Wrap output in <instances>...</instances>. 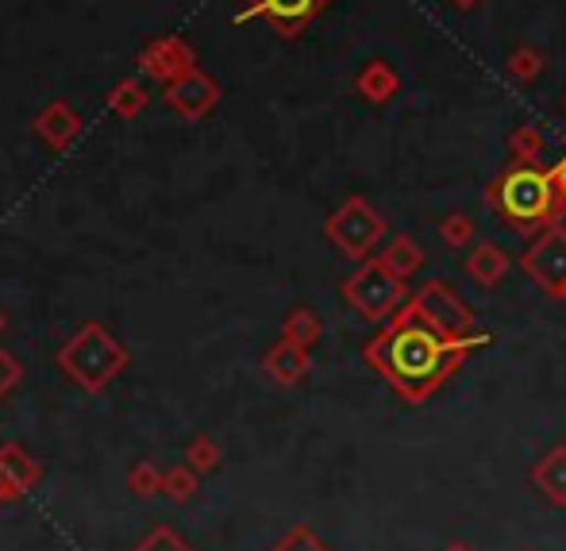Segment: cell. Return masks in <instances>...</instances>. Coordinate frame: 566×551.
I'll return each mask as SVG.
<instances>
[{
  "label": "cell",
  "mask_w": 566,
  "mask_h": 551,
  "mask_svg": "<svg viewBox=\"0 0 566 551\" xmlns=\"http://www.w3.org/2000/svg\"><path fill=\"white\" fill-rule=\"evenodd\" d=\"M474 340H455L444 336L436 325L420 317L408 305L382 336L366 343V363H371L393 390H401L408 401L431 393L455 367H459L462 351Z\"/></svg>",
  "instance_id": "cell-1"
},
{
  "label": "cell",
  "mask_w": 566,
  "mask_h": 551,
  "mask_svg": "<svg viewBox=\"0 0 566 551\" xmlns=\"http://www.w3.org/2000/svg\"><path fill=\"white\" fill-rule=\"evenodd\" d=\"M490 204L498 216L516 232H547L559 224L563 216V197L552 182V170L544 167H509L490 186Z\"/></svg>",
  "instance_id": "cell-2"
},
{
  "label": "cell",
  "mask_w": 566,
  "mask_h": 551,
  "mask_svg": "<svg viewBox=\"0 0 566 551\" xmlns=\"http://www.w3.org/2000/svg\"><path fill=\"white\" fill-rule=\"evenodd\" d=\"M131 356L105 325L89 320L82 325L58 351V370L70 378L74 385H82L85 393H100L116 382V378L128 370Z\"/></svg>",
  "instance_id": "cell-3"
},
{
  "label": "cell",
  "mask_w": 566,
  "mask_h": 551,
  "mask_svg": "<svg viewBox=\"0 0 566 551\" xmlns=\"http://www.w3.org/2000/svg\"><path fill=\"white\" fill-rule=\"evenodd\" d=\"M324 232L348 258L366 263V258L374 255L377 243L385 240V220L366 197H351V201H343L340 209L328 216Z\"/></svg>",
  "instance_id": "cell-4"
},
{
  "label": "cell",
  "mask_w": 566,
  "mask_h": 551,
  "mask_svg": "<svg viewBox=\"0 0 566 551\" xmlns=\"http://www.w3.org/2000/svg\"><path fill=\"white\" fill-rule=\"evenodd\" d=\"M343 297L363 320H385L401 305V278L382 263V258H366L348 282H343Z\"/></svg>",
  "instance_id": "cell-5"
},
{
  "label": "cell",
  "mask_w": 566,
  "mask_h": 551,
  "mask_svg": "<svg viewBox=\"0 0 566 551\" xmlns=\"http://www.w3.org/2000/svg\"><path fill=\"white\" fill-rule=\"evenodd\" d=\"M521 266L540 289H547V294H555V297H566V227L552 224L547 232H540L536 243L524 251Z\"/></svg>",
  "instance_id": "cell-6"
},
{
  "label": "cell",
  "mask_w": 566,
  "mask_h": 551,
  "mask_svg": "<svg viewBox=\"0 0 566 551\" xmlns=\"http://www.w3.org/2000/svg\"><path fill=\"white\" fill-rule=\"evenodd\" d=\"M332 0H243L235 23L266 20L281 39H297Z\"/></svg>",
  "instance_id": "cell-7"
},
{
  "label": "cell",
  "mask_w": 566,
  "mask_h": 551,
  "mask_svg": "<svg viewBox=\"0 0 566 551\" xmlns=\"http://www.w3.org/2000/svg\"><path fill=\"white\" fill-rule=\"evenodd\" d=\"M220 97H224L220 82L212 74H204V70H189V74H182L178 82H170L167 89H162L167 108L178 113V120H185V124L204 120V116L220 105Z\"/></svg>",
  "instance_id": "cell-8"
},
{
  "label": "cell",
  "mask_w": 566,
  "mask_h": 551,
  "mask_svg": "<svg viewBox=\"0 0 566 551\" xmlns=\"http://www.w3.org/2000/svg\"><path fill=\"white\" fill-rule=\"evenodd\" d=\"M413 309L420 312L428 325H436L444 336H455V340H467L470 325H474L467 305H462L447 286H439V282H428V286L413 297Z\"/></svg>",
  "instance_id": "cell-9"
},
{
  "label": "cell",
  "mask_w": 566,
  "mask_h": 551,
  "mask_svg": "<svg viewBox=\"0 0 566 551\" xmlns=\"http://www.w3.org/2000/svg\"><path fill=\"white\" fill-rule=\"evenodd\" d=\"M139 70H143L151 82L170 85L182 74H189V70H196V51L182 35H162L139 51Z\"/></svg>",
  "instance_id": "cell-10"
},
{
  "label": "cell",
  "mask_w": 566,
  "mask_h": 551,
  "mask_svg": "<svg viewBox=\"0 0 566 551\" xmlns=\"http://www.w3.org/2000/svg\"><path fill=\"white\" fill-rule=\"evenodd\" d=\"M39 478H43V470L20 444L0 447V501H15L20 494L35 490Z\"/></svg>",
  "instance_id": "cell-11"
},
{
  "label": "cell",
  "mask_w": 566,
  "mask_h": 551,
  "mask_svg": "<svg viewBox=\"0 0 566 551\" xmlns=\"http://www.w3.org/2000/svg\"><path fill=\"white\" fill-rule=\"evenodd\" d=\"M31 128H35V136L43 139L51 151H66L77 131H82V116H77L66 100H51V105L31 120Z\"/></svg>",
  "instance_id": "cell-12"
},
{
  "label": "cell",
  "mask_w": 566,
  "mask_h": 551,
  "mask_svg": "<svg viewBox=\"0 0 566 551\" xmlns=\"http://www.w3.org/2000/svg\"><path fill=\"white\" fill-rule=\"evenodd\" d=\"M355 93L366 100V105H374V108H382V105H389L393 97H397V89H401V74L389 66L385 59H366L363 62V70L355 74Z\"/></svg>",
  "instance_id": "cell-13"
},
{
  "label": "cell",
  "mask_w": 566,
  "mask_h": 551,
  "mask_svg": "<svg viewBox=\"0 0 566 551\" xmlns=\"http://www.w3.org/2000/svg\"><path fill=\"white\" fill-rule=\"evenodd\" d=\"M263 367L278 385H297L305 378V370H309V348H301V343H293V340H281L266 351Z\"/></svg>",
  "instance_id": "cell-14"
},
{
  "label": "cell",
  "mask_w": 566,
  "mask_h": 551,
  "mask_svg": "<svg viewBox=\"0 0 566 551\" xmlns=\"http://www.w3.org/2000/svg\"><path fill=\"white\" fill-rule=\"evenodd\" d=\"M505 271H509V258L498 243H478V247L470 251L467 274L478 282V286H498V282L505 278Z\"/></svg>",
  "instance_id": "cell-15"
},
{
  "label": "cell",
  "mask_w": 566,
  "mask_h": 551,
  "mask_svg": "<svg viewBox=\"0 0 566 551\" xmlns=\"http://www.w3.org/2000/svg\"><path fill=\"white\" fill-rule=\"evenodd\" d=\"M509 159H513V167H540L547 155V144L544 136H540V128H532V124H516L513 131H509Z\"/></svg>",
  "instance_id": "cell-16"
},
{
  "label": "cell",
  "mask_w": 566,
  "mask_h": 551,
  "mask_svg": "<svg viewBox=\"0 0 566 551\" xmlns=\"http://www.w3.org/2000/svg\"><path fill=\"white\" fill-rule=\"evenodd\" d=\"M544 70H547L544 51H540V46H532V43L513 46V51H509V59H505V77H509V82H516V85L540 82V77H544Z\"/></svg>",
  "instance_id": "cell-17"
},
{
  "label": "cell",
  "mask_w": 566,
  "mask_h": 551,
  "mask_svg": "<svg viewBox=\"0 0 566 551\" xmlns=\"http://www.w3.org/2000/svg\"><path fill=\"white\" fill-rule=\"evenodd\" d=\"M108 108H113L120 120H136L147 108V85L139 77H124L108 89Z\"/></svg>",
  "instance_id": "cell-18"
},
{
  "label": "cell",
  "mask_w": 566,
  "mask_h": 551,
  "mask_svg": "<svg viewBox=\"0 0 566 551\" xmlns=\"http://www.w3.org/2000/svg\"><path fill=\"white\" fill-rule=\"evenodd\" d=\"M382 263L389 266L397 278H408V274H416L424 266V251L416 247V240H408V235H393V243L382 251Z\"/></svg>",
  "instance_id": "cell-19"
},
{
  "label": "cell",
  "mask_w": 566,
  "mask_h": 551,
  "mask_svg": "<svg viewBox=\"0 0 566 551\" xmlns=\"http://www.w3.org/2000/svg\"><path fill=\"white\" fill-rule=\"evenodd\" d=\"M281 340H293V343H301V348H312V343L320 340V320H317V312L312 309H293L286 317V325H281Z\"/></svg>",
  "instance_id": "cell-20"
},
{
  "label": "cell",
  "mask_w": 566,
  "mask_h": 551,
  "mask_svg": "<svg viewBox=\"0 0 566 551\" xmlns=\"http://www.w3.org/2000/svg\"><path fill=\"white\" fill-rule=\"evenodd\" d=\"M162 483H167V475H162L154 463H136V467L128 470V490L136 494V498H159L162 494Z\"/></svg>",
  "instance_id": "cell-21"
},
{
  "label": "cell",
  "mask_w": 566,
  "mask_h": 551,
  "mask_svg": "<svg viewBox=\"0 0 566 551\" xmlns=\"http://www.w3.org/2000/svg\"><path fill=\"white\" fill-rule=\"evenodd\" d=\"M162 494L170 501H189L196 494V470L189 463H178L174 470H167V483H162Z\"/></svg>",
  "instance_id": "cell-22"
},
{
  "label": "cell",
  "mask_w": 566,
  "mask_h": 551,
  "mask_svg": "<svg viewBox=\"0 0 566 551\" xmlns=\"http://www.w3.org/2000/svg\"><path fill=\"white\" fill-rule=\"evenodd\" d=\"M439 235H444V243H451V247H467V243L474 240V220H470L467 212H447L444 224H439Z\"/></svg>",
  "instance_id": "cell-23"
},
{
  "label": "cell",
  "mask_w": 566,
  "mask_h": 551,
  "mask_svg": "<svg viewBox=\"0 0 566 551\" xmlns=\"http://www.w3.org/2000/svg\"><path fill=\"white\" fill-rule=\"evenodd\" d=\"M185 463L196 470V475H204V470H212L220 463V447L212 444L209 436H196L193 444L185 447Z\"/></svg>",
  "instance_id": "cell-24"
},
{
  "label": "cell",
  "mask_w": 566,
  "mask_h": 551,
  "mask_svg": "<svg viewBox=\"0 0 566 551\" xmlns=\"http://www.w3.org/2000/svg\"><path fill=\"white\" fill-rule=\"evenodd\" d=\"M131 551H193L185 544L178 532H170V529H154V532H147V540H139Z\"/></svg>",
  "instance_id": "cell-25"
},
{
  "label": "cell",
  "mask_w": 566,
  "mask_h": 551,
  "mask_svg": "<svg viewBox=\"0 0 566 551\" xmlns=\"http://www.w3.org/2000/svg\"><path fill=\"white\" fill-rule=\"evenodd\" d=\"M20 378H23V367H20V359L12 356V351H4L0 348V401L8 398V393L20 385Z\"/></svg>",
  "instance_id": "cell-26"
},
{
  "label": "cell",
  "mask_w": 566,
  "mask_h": 551,
  "mask_svg": "<svg viewBox=\"0 0 566 551\" xmlns=\"http://www.w3.org/2000/svg\"><path fill=\"white\" fill-rule=\"evenodd\" d=\"M274 551H324V548H320L309 532H293V537H286Z\"/></svg>",
  "instance_id": "cell-27"
},
{
  "label": "cell",
  "mask_w": 566,
  "mask_h": 551,
  "mask_svg": "<svg viewBox=\"0 0 566 551\" xmlns=\"http://www.w3.org/2000/svg\"><path fill=\"white\" fill-rule=\"evenodd\" d=\"M552 182H555V189H559V197L566 201V155L552 167Z\"/></svg>",
  "instance_id": "cell-28"
},
{
  "label": "cell",
  "mask_w": 566,
  "mask_h": 551,
  "mask_svg": "<svg viewBox=\"0 0 566 551\" xmlns=\"http://www.w3.org/2000/svg\"><path fill=\"white\" fill-rule=\"evenodd\" d=\"M451 8H459V12H470V8H478L482 0H447Z\"/></svg>",
  "instance_id": "cell-29"
},
{
  "label": "cell",
  "mask_w": 566,
  "mask_h": 551,
  "mask_svg": "<svg viewBox=\"0 0 566 551\" xmlns=\"http://www.w3.org/2000/svg\"><path fill=\"white\" fill-rule=\"evenodd\" d=\"M8 328V317H4V309H0V332H4Z\"/></svg>",
  "instance_id": "cell-30"
},
{
  "label": "cell",
  "mask_w": 566,
  "mask_h": 551,
  "mask_svg": "<svg viewBox=\"0 0 566 551\" xmlns=\"http://www.w3.org/2000/svg\"><path fill=\"white\" fill-rule=\"evenodd\" d=\"M563 108H566V93H563Z\"/></svg>",
  "instance_id": "cell-31"
}]
</instances>
